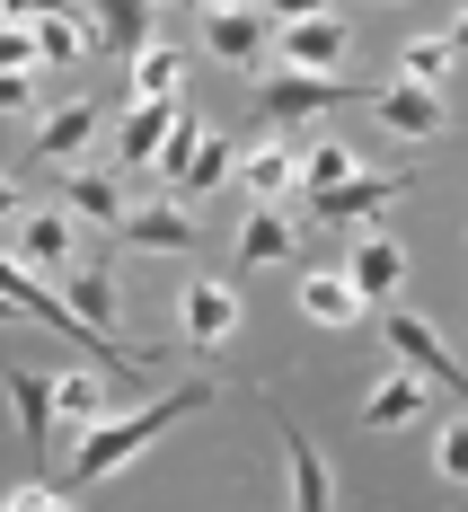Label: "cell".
<instances>
[{"label":"cell","instance_id":"24","mask_svg":"<svg viewBox=\"0 0 468 512\" xmlns=\"http://www.w3.org/2000/svg\"><path fill=\"white\" fill-rule=\"evenodd\" d=\"M230 168H239V142H221V133H204V142H195V159H186V168H177L168 186H177V195L195 204V195H212V186H230Z\"/></svg>","mask_w":468,"mask_h":512},{"label":"cell","instance_id":"33","mask_svg":"<svg viewBox=\"0 0 468 512\" xmlns=\"http://www.w3.org/2000/svg\"><path fill=\"white\" fill-rule=\"evenodd\" d=\"M0 221H18V186L9 177H0Z\"/></svg>","mask_w":468,"mask_h":512},{"label":"cell","instance_id":"10","mask_svg":"<svg viewBox=\"0 0 468 512\" xmlns=\"http://www.w3.org/2000/svg\"><path fill=\"white\" fill-rule=\"evenodd\" d=\"M204 45L221 53V62H265V45H274V18H265L257 0H230V9H212V27H204Z\"/></svg>","mask_w":468,"mask_h":512},{"label":"cell","instance_id":"5","mask_svg":"<svg viewBox=\"0 0 468 512\" xmlns=\"http://www.w3.org/2000/svg\"><path fill=\"white\" fill-rule=\"evenodd\" d=\"M71 239H80V230H71V212L45 204V212H18L0 248L18 256V265H36V274H62V265H71Z\"/></svg>","mask_w":468,"mask_h":512},{"label":"cell","instance_id":"3","mask_svg":"<svg viewBox=\"0 0 468 512\" xmlns=\"http://www.w3.org/2000/svg\"><path fill=\"white\" fill-rule=\"evenodd\" d=\"M398 195H407V168H398V177H389V168H354L345 186H318L310 212L327 221V230H363V221H380Z\"/></svg>","mask_w":468,"mask_h":512},{"label":"cell","instance_id":"17","mask_svg":"<svg viewBox=\"0 0 468 512\" xmlns=\"http://www.w3.org/2000/svg\"><path fill=\"white\" fill-rule=\"evenodd\" d=\"M230 177H239V186H248L257 204H274V195H292V186H301V159L283 151V142H248Z\"/></svg>","mask_w":468,"mask_h":512},{"label":"cell","instance_id":"22","mask_svg":"<svg viewBox=\"0 0 468 512\" xmlns=\"http://www.w3.org/2000/svg\"><path fill=\"white\" fill-rule=\"evenodd\" d=\"M292 248H301V230H292V212L257 204L248 221H239V256H248V265H283Z\"/></svg>","mask_w":468,"mask_h":512},{"label":"cell","instance_id":"12","mask_svg":"<svg viewBox=\"0 0 468 512\" xmlns=\"http://www.w3.org/2000/svg\"><path fill=\"white\" fill-rule=\"evenodd\" d=\"M177 327H186V345H230V336H239V292H230V283H186Z\"/></svg>","mask_w":468,"mask_h":512},{"label":"cell","instance_id":"26","mask_svg":"<svg viewBox=\"0 0 468 512\" xmlns=\"http://www.w3.org/2000/svg\"><path fill=\"white\" fill-rule=\"evenodd\" d=\"M451 62H460V45H451V36H416V45L398 53V71H407V80H424V89H442V80H451Z\"/></svg>","mask_w":468,"mask_h":512},{"label":"cell","instance_id":"25","mask_svg":"<svg viewBox=\"0 0 468 512\" xmlns=\"http://www.w3.org/2000/svg\"><path fill=\"white\" fill-rule=\"evenodd\" d=\"M36 27V53L45 62H80L89 53V18H71V9H45V18H27Z\"/></svg>","mask_w":468,"mask_h":512},{"label":"cell","instance_id":"14","mask_svg":"<svg viewBox=\"0 0 468 512\" xmlns=\"http://www.w3.org/2000/svg\"><path fill=\"white\" fill-rule=\"evenodd\" d=\"M53 195H62L71 221H89V230H115V221H124V195H115V177H106V168H62V177H53Z\"/></svg>","mask_w":468,"mask_h":512},{"label":"cell","instance_id":"31","mask_svg":"<svg viewBox=\"0 0 468 512\" xmlns=\"http://www.w3.org/2000/svg\"><path fill=\"white\" fill-rule=\"evenodd\" d=\"M36 89H45V80H36L27 62H0V115H36Z\"/></svg>","mask_w":468,"mask_h":512},{"label":"cell","instance_id":"7","mask_svg":"<svg viewBox=\"0 0 468 512\" xmlns=\"http://www.w3.org/2000/svg\"><path fill=\"white\" fill-rule=\"evenodd\" d=\"M265 415H274V433H283V468H292V504H301V512H327V504H336V477H327V460H318V442H310V433H301V424H292L283 407H274V398H265Z\"/></svg>","mask_w":468,"mask_h":512},{"label":"cell","instance_id":"15","mask_svg":"<svg viewBox=\"0 0 468 512\" xmlns=\"http://www.w3.org/2000/svg\"><path fill=\"white\" fill-rule=\"evenodd\" d=\"M363 309H371V301L354 292V274H345V265H336V274H327V265L301 274V318H310V327H354Z\"/></svg>","mask_w":468,"mask_h":512},{"label":"cell","instance_id":"8","mask_svg":"<svg viewBox=\"0 0 468 512\" xmlns=\"http://www.w3.org/2000/svg\"><path fill=\"white\" fill-rule=\"evenodd\" d=\"M371 106H380V124H389L398 142H433V133L451 124L442 89H424V80H398V89H371Z\"/></svg>","mask_w":468,"mask_h":512},{"label":"cell","instance_id":"35","mask_svg":"<svg viewBox=\"0 0 468 512\" xmlns=\"http://www.w3.org/2000/svg\"><path fill=\"white\" fill-rule=\"evenodd\" d=\"M204 9H230V0H204Z\"/></svg>","mask_w":468,"mask_h":512},{"label":"cell","instance_id":"30","mask_svg":"<svg viewBox=\"0 0 468 512\" xmlns=\"http://www.w3.org/2000/svg\"><path fill=\"white\" fill-rule=\"evenodd\" d=\"M433 468H442L451 486H468V415H451V424H442V442H433Z\"/></svg>","mask_w":468,"mask_h":512},{"label":"cell","instance_id":"28","mask_svg":"<svg viewBox=\"0 0 468 512\" xmlns=\"http://www.w3.org/2000/svg\"><path fill=\"white\" fill-rule=\"evenodd\" d=\"M354 168H363V159L345 151V142H318V151L301 159V195H318V186H345V177H354Z\"/></svg>","mask_w":468,"mask_h":512},{"label":"cell","instance_id":"1","mask_svg":"<svg viewBox=\"0 0 468 512\" xmlns=\"http://www.w3.org/2000/svg\"><path fill=\"white\" fill-rule=\"evenodd\" d=\"M221 398V380H177V389H159V398H124V407H106L98 424H80V451H71V486L89 495L98 477H115L124 460H142L159 433L177 424V415H195Z\"/></svg>","mask_w":468,"mask_h":512},{"label":"cell","instance_id":"16","mask_svg":"<svg viewBox=\"0 0 468 512\" xmlns=\"http://www.w3.org/2000/svg\"><path fill=\"white\" fill-rule=\"evenodd\" d=\"M424 398H433V380L398 362V371H389V380L363 398V424H371V433H398V424H416V415H424Z\"/></svg>","mask_w":468,"mask_h":512},{"label":"cell","instance_id":"23","mask_svg":"<svg viewBox=\"0 0 468 512\" xmlns=\"http://www.w3.org/2000/svg\"><path fill=\"white\" fill-rule=\"evenodd\" d=\"M151 9H159V0H98V27H89V45H106V53L151 45Z\"/></svg>","mask_w":468,"mask_h":512},{"label":"cell","instance_id":"19","mask_svg":"<svg viewBox=\"0 0 468 512\" xmlns=\"http://www.w3.org/2000/svg\"><path fill=\"white\" fill-rule=\"evenodd\" d=\"M0 389H9L18 433H27V442H45V433H53V380H45V371H27V362H9V371H0Z\"/></svg>","mask_w":468,"mask_h":512},{"label":"cell","instance_id":"34","mask_svg":"<svg viewBox=\"0 0 468 512\" xmlns=\"http://www.w3.org/2000/svg\"><path fill=\"white\" fill-rule=\"evenodd\" d=\"M451 45H460V53H468V0H460V18H451Z\"/></svg>","mask_w":468,"mask_h":512},{"label":"cell","instance_id":"27","mask_svg":"<svg viewBox=\"0 0 468 512\" xmlns=\"http://www.w3.org/2000/svg\"><path fill=\"white\" fill-rule=\"evenodd\" d=\"M195 142H204V124L177 106V115H168V133H159V151H151V168H159V177H177V168L195 159Z\"/></svg>","mask_w":468,"mask_h":512},{"label":"cell","instance_id":"13","mask_svg":"<svg viewBox=\"0 0 468 512\" xmlns=\"http://www.w3.org/2000/svg\"><path fill=\"white\" fill-rule=\"evenodd\" d=\"M115 239H124V248H151V256H186V248H195V212H186V204L124 212V221H115Z\"/></svg>","mask_w":468,"mask_h":512},{"label":"cell","instance_id":"32","mask_svg":"<svg viewBox=\"0 0 468 512\" xmlns=\"http://www.w3.org/2000/svg\"><path fill=\"white\" fill-rule=\"evenodd\" d=\"M45 9H62V0H0V18H45Z\"/></svg>","mask_w":468,"mask_h":512},{"label":"cell","instance_id":"6","mask_svg":"<svg viewBox=\"0 0 468 512\" xmlns=\"http://www.w3.org/2000/svg\"><path fill=\"white\" fill-rule=\"evenodd\" d=\"M98 124H106V106H98V98H71V106H53L45 124H36V142H27V168H62V159H80Z\"/></svg>","mask_w":468,"mask_h":512},{"label":"cell","instance_id":"29","mask_svg":"<svg viewBox=\"0 0 468 512\" xmlns=\"http://www.w3.org/2000/svg\"><path fill=\"white\" fill-rule=\"evenodd\" d=\"M0 504H9V512H62V504H80V486H53V477H27V486H0Z\"/></svg>","mask_w":468,"mask_h":512},{"label":"cell","instance_id":"11","mask_svg":"<svg viewBox=\"0 0 468 512\" xmlns=\"http://www.w3.org/2000/svg\"><path fill=\"white\" fill-rule=\"evenodd\" d=\"M345 45H354V27H345L336 9H318V18H292V27H283V62H292V71H336Z\"/></svg>","mask_w":468,"mask_h":512},{"label":"cell","instance_id":"2","mask_svg":"<svg viewBox=\"0 0 468 512\" xmlns=\"http://www.w3.org/2000/svg\"><path fill=\"white\" fill-rule=\"evenodd\" d=\"M345 98H363V89H354L345 71H292V62H283V71H265V80H257V106L274 115V124L327 115V106H345Z\"/></svg>","mask_w":468,"mask_h":512},{"label":"cell","instance_id":"9","mask_svg":"<svg viewBox=\"0 0 468 512\" xmlns=\"http://www.w3.org/2000/svg\"><path fill=\"white\" fill-rule=\"evenodd\" d=\"M345 274H354L363 301H398V283H407V248H398L380 221H363V239H354V256H345Z\"/></svg>","mask_w":468,"mask_h":512},{"label":"cell","instance_id":"18","mask_svg":"<svg viewBox=\"0 0 468 512\" xmlns=\"http://www.w3.org/2000/svg\"><path fill=\"white\" fill-rule=\"evenodd\" d=\"M168 115H177V98H133V106H124V124H115V159H124V168H151Z\"/></svg>","mask_w":468,"mask_h":512},{"label":"cell","instance_id":"21","mask_svg":"<svg viewBox=\"0 0 468 512\" xmlns=\"http://www.w3.org/2000/svg\"><path fill=\"white\" fill-rule=\"evenodd\" d=\"M62 301L80 309V318H89L98 336H115V265H106V256H89V265H71V292H62Z\"/></svg>","mask_w":468,"mask_h":512},{"label":"cell","instance_id":"4","mask_svg":"<svg viewBox=\"0 0 468 512\" xmlns=\"http://www.w3.org/2000/svg\"><path fill=\"white\" fill-rule=\"evenodd\" d=\"M380 336H389V362H407V371H424L433 389L468 398V371H460V354H451V345H442V336L424 327L416 309H389V318H380Z\"/></svg>","mask_w":468,"mask_h":512},{"label":"cell","instance_id":"20","mask_svg":"<svg viewBox=\"0 0 468 512\" xmlns=\"http://www.w3.org/2000/svg\"><path fill=\"white\" fill-rule=\"evenodd\" d=\"M124 71H133V98H177V89H186V53L159 45V36L124 53Z\"/></svg>","mask_w":468,"mask_h":512}]
</instances>
